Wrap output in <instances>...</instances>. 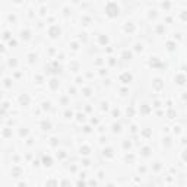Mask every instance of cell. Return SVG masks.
I'll return each instance as SVG.
<instances>
[{"label":"cell","instance_id":"1","mask_svg":"<svg viewBox=\"0 0 187 187\" xmlns=\"http://www.w3.org/2000/svg\"><path fill=\"white\" fill-rule=\"evenodd\" d=\"M107 15L110 16V18H114V16L118 15V6H116L114 3H110L107 6Z\"/></svg>","mask_w":187,"mask_h":187}]
</instances>
